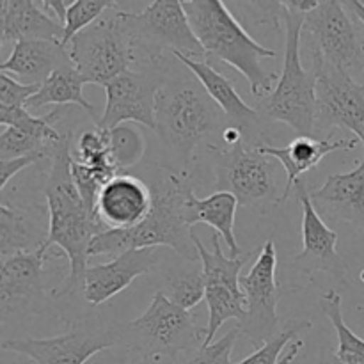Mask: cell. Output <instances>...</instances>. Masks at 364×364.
Returning <instances> with one entry per match:
<instances>
[{
    "label": "cell",
    "mask_w": 364,
    "mask_h": 364,
    "mask_svg": "<svg viewBox=\"0 0 364 364\" xmlns=\"http://www.w3.org/2000/svg\"><path fill=\"white\" fill-rule=\"evenodd\" d=\"M73 160V130L57 142L50 156L43 196L48 206V233L45 247H59L70 262V274L59 288H52V299L75 295L82 290V281L87 270L89 247L96 235L107 231L96 213L82 199L71 174Z\"/></svg>",
    "instance_id": "obj_1"
},
{
    "label": "cell",
    "mask_w": 364,
    "mask_h": 364,
    "mask_svg": "<svg viewBox=\"0 0 364 364\" xmlns=\"http://www.w3.org/2000/svg\"><path fill=\"white\" fill-rule=\"evenodd\" d=\"M231 127L223 110L205 91L201 82L188 73L171 75L156 96L155 134L164 146L169 171L187 176L199 146L223 148V135Z\"/></svg>",
    "instance_id": "obj_2"
},
{
    "label": "cell",
    "mask_w": 364,
    "mask_h": 364,
    "mask_svg": "<svg viewBox=\"0 0 364 364\" xmlns=\"http://www.w3.org/2000/svg\"><path fill=\"white\" fill-rule=\"evenodd\" d=\"M151 188L153 205L149 215L132 230H107L96 235L89 247L91 256L121 255L132 249L169 247L188 262H199L198 249L192 242V228L185 219V205L192 187L187 176L155 166L153 174L144 178Z\"/></svg>",
    "instance_id": "obj_3"
},
{
    "label": "cell",
    "mask_w": 364,
    "mask_h": 364,
    "mask_svg": "<svg viewBox=\"0 0 364 364\" xmlns=\"http://www.w3.org/2000/svg\"><path fill=\"white\" fill-rule=\"evenodd\" d=\"M183 9L206 55L230 64L244 75L256 98L263 100L274 91L279 75L267 71L263 60L274 59L276 52L252 39L228 9L226 2L187 0Z\"/></svg>",
    "instance_id": "obj_4"
},
{
    "label": "cell",
    "mask_w": 364,
    "mask_h": 364,
    "mask_svg": "<svg viewBox=\"0 0 364 364\" xmlns=\"http://www.w3.org/2000/svg\"><path fill=\"white\" fill-rule=\"evenodd\" d=\"M284 20L283 70L276 87L259 105L263 119L284 123L297 137H313L316 116V75L301 63V34L306 14L279 2Z\"/></svg>",
    "instance_id": "obj_5"
},
{
    "label": "cell",
    "mask_w": 364,
    "mask_h": 364,
    "mask_svg": "<svg viewBox=\"0 0 364 364\" xmlns=\"http://www.w3.org/2000/svg\"><path fill=\"white\" fill-rule=\"evenodd\" d=\"M117 336L119 345L144 361L176 363L181 355L188 359L203 347L206 327H199L191 311L155 291L148 309L127 326L117 327Z\"/></svg>",
    "instance_id": "obj_6"
},
{
    "label": "cell",
    "mask_w": 364,
    "mask_h": 364,
    "mask_svg": "<svg viewBox=\"0 0 364 364\" xmlns=\"http://www.w3.org/2000/svg\"><path fill=\"white\" fill-rule=\"evenodd\" d=\"M73 66L87 84L107 85L119 75L137 70L132 13L119 7L107 11L66 46Z\"/></svg>",
    "instance_id": "obj_7"
},
{
    "label": "cell",
    "mask_w": 364,
    "mask_h": 364,
    "mask_svg": "<svg viewBox=\"0 0 364 364\" xmlns=\"http://www.w3.org/2000/svg\"><path fill=\"white\" fill-rule=\"evenodd\" d=\"M139 68L159 66L169 55L206 60L181 0H155L142 13H132Z\"/></svg>",
    "instance_id": "obj_8"
},
{
    "label": "cell",
    "mask_w": 364,
    "mask_h": 364,
    "mask_svg": "<svg viewBox=\"0 0 364 364\" xmlns=\"http://www.w3.org/2000/svg\"><path fill=\"white\" fill-rule=\"evenodd\" d=\"M304 32L309 36L311 63H322L358 77L364 71V39L352 11L345 2L320 0L306 14Z\"/></svg>",
    "instance_id": "obj_9"
},
{
    "label": "cell",
    "mask_w": 364,
    "mask_h": 364,
    "mask_svg": "<svg viewBox=\"0 0 364 364\" xmlns=\"http://www.w3.org/2000/svg\"><path fill=\"white\" fill-rule=\"evenodd\" d=\"M215 188L230 192L242 206L281 203L277 196V171L281 164L258 149V144L240 141L215 149Z\"/></svg>",
    "instance_id": "obj_10"
},
{
    "label": "cell",
    "mask_w": 364,
    "mask_h": 364,
    "mask_svg": "<svg viewBox=\"0 0 364 364\" xmlns=\"http://www.w3.org/2000/svg\"><path fill=\"white\" fill-rule=\"evenodd\" d=\"M276 269V244L274 240H267L255 265L240 277V287L247 299V306L245 318L238 323V329L251 343L259 347L283 331L277 316V304L288 294V287L277 281Z\"/></svg>",
    "instance_id": "obj_11"
},
{
    "label": "cell",
    "mask_w": 364,
    "mask_h": 364,
    "mask_svg": "<svg viewBox=\"0 0 364 364\" xmlns=\"http://www.w3.org/2000/svg\"><path fill=\"white\" fill-rule=\"evenodd\" d=\"M169 64L166 59L159 66L132 70L103 85L107 102L96 127L112 130L119 124L137 123L155 132L156 96L166 82Z\"/></svg>",
    "instance_id": "obj_12"
},
{
    "label": "cell",
    "mask_w": 364,
    "mask_h": 364,
    "mask_svg": "<svg viewBox=\"0 0 364 364\" xmlns=\"http://www.w3.org/2000/svg\"><path fill=\"white\" fill-rule=\"evenodd\" d=\"M119 345L117 329L98 322H75L68 333L52 338L2 341V350L28 358L34 364H85L103 350Z\"/></svg>",
    "instance_id": "obj_13"
},
{
    "label": "cell",
    "mask_w": 364,
    "mask_h": 364,
    "mask_svg": "<svg viewBox=\"0 0 364 364\" xmlns=\"http://www.w3.org/2000/svg\"><path fill=\"white\" fill-rule=\"evenodd\" d=\"M316 75V116L315 134L327 128H345L364 141V84H359L352 75L311 63Z\"/></svg>",
    "instance_id": "obj_14"
},
{
    "label": "cell",
    "mask_w": 364,
    "mask_h": 364,
    "mask_svg": "<svg viewBox=\"0 0 364 364\" xmlns=\"http://www.w3.org/2000/svg\"><path fill=\"white\" fill-rule=\"evenodd\" d=\"M50 249L45 244L31 252H20L2 259L0 269V315L2 323L20 313H39L52 288L45 284V267Z\"/></svg>",
    "instance_id": "obj_15"
},
{
    "label": "cell",
    "mask_w": 364,
    "mask_h": 364,
    "mask_svg": "<svg viewBox=\"0 0 364 364\" xmlns=\"http://www.w3.org/2000/svg\"><path fill=\"white\" fill-rule=\"evenodd\" d=\"M295 196L302 205V251L294 258V267L304 274L326 272L341 287H348L350 277L347 263L338 252V233L313 206L304 178L295 185Z\"/></svg>",
    "instance_id": "obj_16"
},
{
    "label": "cell",
    "mask_w": 364,
    "mask_h": 364,
    "mask_svg": "<svg viewBox=\"0 0 364 364\" xmlns=\"http://www.w3.org/2000/svg\"><path fill=\"white\" fill-rule=\"evenodd\" d=\"M156 247L132 249L114 256V259L87 267L82 281V295L89 306H102L127 290L137 277L148 276L156 269Z\"/></svg>",
    "instance_id": "obj_17"
},
{
    "label": "cell",
    "mask_w": 364,
    "mask_h": 364,
    "mask_svg": "<svg viewBox=\"0 0 364 364\" xmlns=\"http://www.w3.org/2000/svg\"><path fill=\"white\" fill-rule=\"evenodd\" d=\"M153 196L142 176L119 173L100 191L95 213L107 230H132L151 212Z\"/></svg>",
    "instance_id": "obj_18"
},
{
    "label": "cell",
    "mask_w": 364,
    "mask_h": 364,
    "mask_svg": "<svg viewBox=\"0 0 364 364\" xmlns=\"http://www.w3.org/2000/svg\"><path fill=\"white\" fill-rule=\"evenodd\" d=\"M174 57L201 82L205 91L223 110L231 127L242 132L244 141L251 142V144H259L262 142L259 137H262L263 132V116L259 114V110L252 109L242 100V96L235 89L233 82L224 77L223 73H219L208 60H194L183 55Z\"/></svg>",
    "instance_id": "obj_19"
},
{
    "label": "cell",
    "mask_w": 364,
    "mask_h": 364,
    "mask_svg": "<svg viewBox=\"0 0 364 364\" xmlns=\"http://www.w3.org/2000/svg\"><path fill=\"white\" fill-rule=\"evenodd\" d=\"M309 198L320 215L348 223L364 233V160L348 173L329 174Z\"/></svg>",
    "instance_id": "obj_20"
},
{
    "label": "cell",
    "mask_w": 364,
    "mask_h": 364,
    "mask_svg": "<svg viewBox=\"0 0 364 364\" xmlns=\"http://www.w3.org/2000/svg\"><path fill=\"white\" fill-rule=\"evenodd\" d=\"M358 142L361 141L359 139H334V135L331 134L326 139L295 137L290 144L281 146V148L259 142L258 149L276 159L287 171V183L281 194V203H283L290 198L291 191L304 178V174L315 169L322 162L323 156L333 151H340V149H354Z\"/></svg>",
    "instance_id": "obj_21"
},
{
    "label": "cell",
    "mask_w": 364,
    "mask_h": 364,
    "mask_svg": "<svg viewBox=\"0 0 364 364\" xmlns=\"http://www.w3.org/2000/svg\"><path fill=\"white\" fill-rule=\"evenodd\" d=\"M64 25L43 11L36 0L0 2V41H57L63 45Z\"/></svg>",
    "instance_id": "obj_22"
},
{
    "label": "cell",
    "mask_w": 364,
    "mask_h": 364,
    "mask_svg": "<svg viewBox=\"0 0 364 364\" xmlns=\"http://www.w3.org/2000/svg\"><path fill=\"white\" fill-rule=\"evenodd\" d=\"M70 52L57 41H20L11 55L0 64L2 73L11 75L21 84L41 85L53 71L71 66Z\"/></svg>",
    "instance_id": "obj_23"
},
{
    "label": "cell",
    "mask_w": 364,
    "mask_h": 364,
    "mask_svg": "<svg viewBox=\"0 0 364 364\" xmlns=\"http://www.w3.org/2000/svg\"><path fill=\"white\" fill-rule=\"evenodd\" d=\"M238 199L230 192L215 191L208 198H196L192 192L185 205V219L188 226L194 224H208L215 230L217 235L224 238V242L230 247L231 258L242 256L240 247H238L237 237H235V215H237Z\"/></svg>",
    "instance_id": "obj_24"
},
{
    "label": "cell",
    "mask_w": 364,
    "mask_h": 364,
    "mask_svg": "<svg viewBox=\"0 0 364 364\" xmlns=\"http://www.w3.org/2000/svg\"><path fill=\"white\" fill-rule=\"evenodd\" d=\"M87 84L80 71L71 64L53 71L41 84L38 95L32 96L27 103V110L41 109L45 105H78L85 112L95 116L96 107L84 96V85Z\"/></svg>",
    "instance_id": "obj_25"
},
{
    "label": "cell",
    "mask_w": 364,
    "mask_h": 364,
    "mask_svg": "<svg viewBox=\"0 0 364 364\" xmlns=\"http://www.w3.org/2000/svg\"><path fill=\"white\" fill-rule=\"evenodd\" d=\"M45 242V235H41V231L34 224L27 223V212L11 206L9 201L2 199V205H0V256L2 259L20 255V252L36 251Z\"/></svg>",
    "instance_id": "obj_26"
},
{
    "label": "cell",
    "mask_w": 364,
    "mask_h": 364,
    "mask_svg": "<svg viewBox=\"0 0 364 364\" xmlns=\"http://www.w3.org/2000/svg\"><path fill=\"white\" fill-rule=\"evenodd\" d=\"M156 291L166 295L173 304L180 306L185 311L194 309L206 297V283L201 259L199 262L183 259L181 265L173 267L164 276L162 287Z\"/></svg>",
    "instance_id": "obj_27"
},
{
    "label": "cell",
    "mask_w": 364,
    "mask_h": 364,
    "mask_svg": "<svg viewBox=\"0 0 364 364\" xmlns=\"http://www.w3.org/2000/svg\"><path fill=\"white\" fill-rule=\"evenodd\" d=\"M311 327L313 322L308 318L290 320L277 336H274L272 340L263 343L258 350L235 364H291L304 347V341L295 340V338Z\"/></svg>",
    "instance_id": "obj_28"
},
{
    "label": "cell",
    "mask_w": 364,
    "mask_h": 364,
    "mask_svg": "<svg viewBox=\"0 0 364 364\" xmlns=\"http://www.w3.org/2000/svg\"><path fill=\"white\" fill-rule=\"evenodd\" d=\"M320 309L338 334V348L334 350L336 358L343 364H364V338L345 323L340 291L334 288L327 290L320 299Z\"/></svg>",
    "instance_id": "obj_29"
},
{
    "label": "cell",
    "mask_w": 364,
    "mask_h": 364,
    "mask_svg": "<svg viewBox=\"0 0 364 364\" xmlns=\"http://www.w3.org/2000/svg\"><path fill=\"white\" fill-rule=\"evenodd\" d=\"M146 137L135 124L124 123L109 130V155L119 173L142 162Z\"/></svg>",
    "instance_id": "obj_30"
},
{
    "label": "cell",
    "mask_w": 364,
    "mask_h": 364,
    "mask_svg": "<svg viewBox=\"0 0 364 364\" xmlns=\"http://www.w3.org/2000/svg\"><path fill=\"white\" fill-rule=\"evenodd\" d=\"M117 4L119 2H112V0H75L68 9L66 21H64L63 46L70 45L75 36L91 27L107 11L117 7Z\"/></svg>",
    "instance_id": "obj_31"
},
{
    "label": "cell",
    "mask_w": 364,
    "mask_h": 364,
    "mask_svg": "<svg viewBox=\"0 0 364 364\" xmlns=\"http://www.w3.org/2000/svg\"><path fill=\"white\" fill-rule=\"evenodd\" d=\"M73 159L82 164H89V166L112 164L109 155V130L95 127L82 132L75 142Z\"/></svg>",
    "instance_id": "obj_32"
},
{
    "label": "cell",
    "mask_w": 364,
    "mask_h": 364,
    "mask_svg": "<svg viewBox=\"0 0 364 364\" xmlns=\"http://www.w3.org/2000/svg\"><path fill=\"white\" fill-rule=\"evenodd\" d=\"M240 336V329L233 327L224 334L219 341H213L210 345H203L194 355L185 359L181 364H235L231 363V354H233L235 343Z\"/></svg>",
    "instance_id": "obj_33"
},
{
    "label": "cell",
    "mask_w": 364,
    "mask_h": 364,
    "mask_svg": "<svg viewBox=\"0 0 364 364\" xmlns=\"http://www.w3.org/2000/svg\"><path fill=\"white\" fill-rule=\"evenodd\" d=\"M41 85L21 84L11 75H0V109H20L27 107L28 100L38 95Z\"/></svg>",
    "instance_id": "obj_34"
},
{
    "label": "cell",
    "mask_w": 364,
    "mask_h": 364,
    "mask_svg": "<svg viewBox=\"0 0 364 364\" xmlns=\"http://www.w3.org/2000/svg\"><path fill=\"white\" fill-rule=\"evenodd\" d=\"M41 160H48L45 155H28V156H20V159L13 160H2L0 162V191H6L7 183L16 176L18 173H21L27 167L34 166V164L41 162Z\"/></svg>",
    "instance_id": "obj_35"
},
{
    "label": "cell",
    "mask_w": 364,
    "mask_h": 364,
    "mask_svg": "<svg viewBox=\"0 0 364 364\" xmlns=\"http://www.w3.org/2000/svg\"><path fill=\"white\" fill-rule=\"evenodd\" d=\"M73 2H66V0H45V2H39V6L43 7L45 13H48L50 16L55 18L60 25H64L68 16V9Z\"/></svg>",
    "instance_id": "obj_36"
},
{
    "label": "cell",
    "mask_w": 364,
    "mask_h": 364,
    "mask_svg": "<svg viewBox=\"0 0 364 364\" xmlns=\"http://www.w3.org/2000/svg\"><path fill=\"white\" fill-rule=\"evenodd\" d=\"M345 4H347L348 9L352 11V14L364 25V2H361V0H348V2Z\"/></svg>",
    "instance_id": "obj_37"
},
{
    "label": "cell",
    "mask_w": 364,
    "mask_h": 364,
    "mask_svg": "<svg viewBox=\"0 0 364 364\" xmlns=\"http://www.w3.org/2000/svg\"><path fill=\"white\" fill-rule=\"evenodd\" d=\"M318 364H343V363L336 358V352H334L333 348L327 347V348H322V354H320Z\"/></svg>",
    "instance_id": "obj_38"
},
{
    "label": "cell",
    "mask_w": 364,
    "mask_h": 364,
    "mask_svg": "<svg viewBox=\"0 0 364 364\" xmlns=\"http://www.w3.org/2000/svg\"><path fill=\"white\" fill-rule=\"evenodd\" d=\"M358 326L361 327V334L364 338V306L361 308H358Z\"/></svg>",
    "instance_id": "obj_39"
},
{
    "label": "cell",
    "mask_w": 364,
    "mask_h": 364,
    "mask_svg": "<svg viewBox=\"0 0 364 364\" xmlns=\"http://www.w3.org/2000/svg\"><path fill=\"white\" fill-rule=\"evenodd\" d=\"M363 146H364V141H363Z\"/></svg>",
    "instance_id": "obj_40"
}]
</instances>
